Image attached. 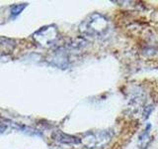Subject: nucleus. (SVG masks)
<instances>
[{"mask_svg": "<svg viewBox=\"0 0 158 149\" xmlns=\"http://www.w3.org/2000/svg\"><path fill=\"white\" fill-rule=\"evenodd\" d=\"M149 128L150 125H147L146 130L143 132L141 135L139 136V140H138V146H139L141 149H145L147 147V145L150 142V136H149Z\"/></svg>", "mask_w": 158, "mask_h": 149, "instance_id": "5", "label": "nucleus"}, {"mask_svg": "<svg viewBox=\"0 0 158 149\" xmlns=\"http://www.w3.org/2000/svg\"><path fill=\"white\" fill-rule=\"evenodd\" d=\"M109 29L108 19L100 13H92L83 20L79 26V30L82 34L87 36H102Z\"/></svg>", "mask_w": 158, "mask_h": 149, "instance_id": "1", "label": "nucleus"}, {"mask_svg": "<svg viewBox=\"0 0 158 149\" xmlns=\"http://www.w3.org/2000/svg\"><path fill=\"white\" fill-rule=\"evenodd\" d=\"M153 108H154V107H153L152 104H149V106H147L146 107H144V111H143V118L147 119L148 117H149L150 113L153 111Z\"/></svg>", "mask_w": 158, "mask_h": 149, "instance_id": "7", "label": "nucleus"}, {"mask_svg": "<svg viewBox=\"0 0 158 149\" xmlns=\"http://www.w3.org/2000/svg\"><path fill=\"white\" fill-rule=\"evenodd\" d=\"M113 133L110 130L90 131L83 134L81 143L88 149L103 148L111 142Z\"/></svg>", "mask_w": 158, "mask_h": 149, "instance_id": "2", "label": "nucleus"}, {"mask_svg": "<svg viewBox=\"0 0 158 149\" xmlns=\"http://www.w3.org/2000/svg\"><path fill=\"white\" fill-rule=\"evenodd\" d=\"M27 6V4H18V5H14V6H12L11 8V13L13 16H15V15H18L21 13L22 10Z\"/></svg>", "mask_w": 158, "mask_h": 149, "instance_id": "6", "label": "nucleus"}, {"mask_svg": "<svg viewBox=\"0 0 158 149\" xmlns=\"http://www.w3.org/2000/svg\"><path fill=\"white\" fill-rule=\"evenodd\" d=\"M35 38L41 45H52L57 38V31L54 26L44 27L35 34Z\"/></svg>", "mask_w": 158, "mask_h": 149, "instance_id": "3", "label": "nucleus"}, {"mask_svg": "<svg viewBox=\"0 0 158 149\" xmlns=\"http://www.w3.org/2000/svg\"><path fill=\"white\" fill-rule=\"evenodd\" d=\"M52 137L54 138V140L57 142H60L63 144H79L81 143V138L73 136V135H69V134H65L61 131H56L53 133Z\"/></svg>", "mask_w": 158, "mask_h": 149, "instance_id": "4", "label": "nucleus"}]
</instances>
